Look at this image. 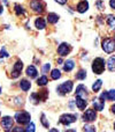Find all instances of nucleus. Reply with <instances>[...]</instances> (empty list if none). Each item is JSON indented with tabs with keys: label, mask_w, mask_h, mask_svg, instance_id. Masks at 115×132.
Listing matches in <instances>:
<instances>
[{
	"label": "nucleus",
	"mask_w": 115,
	"mask_h": 132,
	"mask_svg": "<svg viewBox=\"0 0 115 132\" xmlns=\"http://www.w3.org/2000/svg\"><path fill=\"white\" fill-rule=\"evenodd\" d=\"M14 119L16 121V123L17 124H21V125H23V124H28L30 122V119H31V116H30L29 112L27 111H18L15 114V116H14Z\"/></svg>",
	"instance_id": "5"
},
{
	"label": "nucleus",
	"mask_w": 115,
	"mask_h": 132,
	"mask_svg": "<svg viewBox=\"0 0 115 132\" xmlns=\"http://www.w3.org/2000/svg\"><path fill=\"white\" fill-rule=\"evenodd\" d=\"M61 71L60 70H58V68H54V70H52L51 71V78H52L53 80H58V79H60L61 78Z\"/></svg>",
	"instance_id": "23"
},
{
	"label": "nucleus",
	"mask_w": 115,
	"mask_h": 132,
	"mask_svg": "<svg viewBox=\"0 0 115 132\" xmlns=\"http://www.w3.org/2000/svg\"><path fill=\"white\" fill-rule=\"evenodd\" d=\"M47 94H48V90H41L40 93H34L31 94L30 98L34 103H38L40 101H45L47 98Z\"/></svg>",
	"instance_id": "7"
},
{
	"label": "nucleus",
	"mask_w": 115,
	"mask_h": 132,
	"mask_svg": "<svg viewBox=\"0 0 115 132\" xmlns=\"http://www.w3.org/2000/svg\"><path fill=\"white\" fill-rule=\"evenodd\" d=\"M48 82V78L46 77L45 74L41 75L40 78H38V80H37V85L38 86H45V85H47Z\"/></svg>",
	"instance_id": "24"
},
{
	"label": "nucleus",
	"mask_w": 115,
	"mask_h": 132,
	"mask_svg": "<svg viewBox=\"0 0 115 132\" xmlns=\"http://www.w3.org/2000/svg\"><path fill=\"white\" fill-rule=\"evenodd\" d=\"M0 94H1V88H0Z\"/></svg>",
	"instance_id": "45"
},
{
	"label": "nucleus",
	"mask_w": 115,
	"mask_h": 132,
	"mask_svg": "<svg viewBox=\"0 0 115 132\" xmlns=\"http://www.w3.org/2000/svg\"><path fill=\"white\" fill-rule=\"evenodd\" d=\"M2 1H4L5 5H8V1H7V0H2Z\"/></svg>",
	"instance_id": "44"
},
{
	"label": "nucleus",
	"mask_w": 115,
	"mask_h": 132,
	"mask_svg": "<svg viewBox=\"0 0 115 132\" xmlns=\"http://www.w3.org/2000/svg\"><path fill=\"white\" fill-rule=\"evenodd\" d=\"M89 9V2L86 1V0H83V1H79L78 4H77L76 6V11L78 12V13H85L86 11Z\"/></svg>",
	"instance_id": "13"
},
{
	"label": "nucleus",
	"mask_w": 115,
	"mask_h": 132,
	"mask_svg": "<svg viewBox=\"0 0 115 132\" xmlns=\"http://www.w3.org/2000/svg\"><path fill=\"white\" fill-rule=\"evenodd\" d=\"M75 103H76L77 108H78L79 110H84L85 109V107L88 105V100L82 98V97H77L76 96V101H75Z\"/></svg>",
	"instance_id": "16"
},
{
	"label": "nucleus",
	"mask_w": 115,
	"mask_h": 132,
	"mask_svg": "<svg viewBox=\"0 0 115 132\" xmlns=\"http://www.w3.org/2000/svg\"><path fill=\"white\" fill-rule=\"evenodd\" d=\"M48 132H59V130H58V129H51Z\"/></svg>",
	"instance_id": "41"
},
{
	"label": "nucleus",
	"mask_w": 115,
	"mask_h": 132,
	"mask_svg": "<svg viewBox=\"0 0 115 132\" xmlns=\"http://www.w3.org/2000/svg\"><path fill=\"white\" fill-rule=\"evenodd\" d=\"M107 24H108L113 30H115V16L114 15L107 16Z\"/></svg>",
	"instance_id": "25"
},
{
	"label": "nucleus",
	"mask_w": 115,
	"mask_h": 132,
	"mask_svg": "<svg viewBox=\"0 0 115 132\" xmlns=\"http://www.w3.org/2000/svg\"><path fill=\"white\" fill-rule=\"evenodd\" d=\"M66 132H76V130H74V129H68V130H66Z\"/></svg>",
	"instance_id": "40"
},
{
	"label": "nucleus",
	"mask_w": 115,
	"mask_h": 132,
	"mask_svg": "<svg viewBox=\"0 0 115 132\" xmlns=\"http://www.w3.org/2000/svg\"><path fill=\"white\" fill-rule=\"evenodd\" d=\"M25 73H27V75L30 78V79L37 78V75H38V71H37V68L35 67L34 65H29V66H28Z\"/></svg>",
	"instance_id": "14"
},
{
	"label": "nucleus",
	"mask_w": 115,
	"mask_h": 132,
	"mask_svg": "<svg viewBox=\"0 0 115 132\" xmlns=\"http://www.w3.org/2000/svg\"><path fill=\"white\" fill-rule=\"evenodd\" d=\"M99 98H100L101 101H104V102H105L106 100H108V93H107V92H104V93H102L101 95L99 96Z\"/></svg>",
	"instance_id": "36"
},
{
	"label": "nucleus",
	"mask_w": 115,
	"mask_h": 132,
	"mask_svg": "<svg viewBox=\"0 0 115 132\" xmlns=\"http://www.w3.org/2000/svg\"><path fill=\"white\" fill-rule=\"evenodd\" d=\"M58 63H59V64H62V63H63V60L61 59V58H59V59H58Z\"/></svg>",
	"instance_id": "43"
},
{
	"label": "nucleus",
	"mask_w": 115,
	"mask_h": 132,
	"mask_svg": "<svg viewBox=\"0 0 115 132\" xmlns=\"http://www.w3.org/2000/svg\"><path fill=\"white\" fill-rule=\"evenodd\" d=\"M23 68V63L22 60H16V63L13 65V70H12V78L13 79H16L21 75V72H22Z\"/></svg>",
	"instance_id": "9"
},
{
	"label": "nucleus",
	"mask_w": 115,
	"mask_h": 132,
	"mask_svg": "<svg viewBox=\"0 0 115 132\" xmlns=\"http://www.w3.org/2000/svg\"><path fill=\"white\" fill-rule=\"evenodd\" d=\"M51 70V64L50 63H46V64H44L43 66V68H41V71H43V73H48V71Z\"/></svg>",
	"instance_id": "34"
},
{
	"label": "nucleus",
	"mask_w": 115,
	"mask_h": 132,
	"mask_svg": "<svg viewBox=\"0 0 115 132\" xmlns=\"http://www.w3.org/2000/svg\"><path fill=\"white\" fill-rule=\"evenodd\" d=\"M70 51H71V45L68 43H61L58 48V53L61 57H66L70 53Z\"/></svg>",
	"instance_id": "10"
},
{
	"label": "nucleus",
	"mask_w": 115,
	"mask_h": 132,
	"mask_svg": "<svg viewBox=\"0 0 115 132\" xmlns=\"http://www.w3.org/2000/svg\"><path fill=\"white\" fill-rule=\"evenodd\" d=\"M76 121H77V116L74 115V114H65L60 117V119H59V122H60L61 124H63V125H66V126L75 123Z\"/></svg>",
	"instance_id": "6"
},
{
	"label": "nucleus",
	"mask_w": 115,
	"mask_h": 132,
	"mask_svg": "<svg viewBox=\"0 0 115 132\" xmlns=\"http://www.w3.org/2000/svg\"><path fill=\"white\" fill-rule=\"evenodd\" d=\"M101 86H102V81L101 80H97V81L92 85V90L95 92V93L96 92H99V89L101 88Z\"/></svg>",
	"instance_id": "27"
},
{
	"label": "nucleus",
	"mask_w": 115,
	"mask_h": 132,
	"mask_svg": "<svg viewBox=\"0 0 115 132\" xmlns=\"http://www.w3.org/2000/svg\"><path fill=\"white\" fill-rule=\"evenodd\" d=\"M93 107H95V110L101 111L105 107V103H104V101H101L100 98H98V100L96 98V100H93Z\"/></svg>",
	"instance_id": "19"
},
{
	"label": "nucleus",
	"mask_w": 115,
	"mask_h": 132,
	"mask_svg": "<svg viewBox=\"0 0 115 132\" xmlns=\"http://www.w3.org/2000/svg\"><path fill=\"white\" fill-rule=\"evenodd\" d=\"M20 87L23 92H28L30 89V87H31V82L28 81L27 79H22L20 81Z\"/></svg>",
	"instance_id": "20"
},
{
	"label": "nucleus",
	"mask_w": 115,
	"mask_h": 132,
	"mask_svg": "<svg viewBox=\"0 0 115 132\" xmlns=\"http://www.w3.org/2000/svg\"><path fill=\"white\" fill-rule=\"evenodd\" d=\"M36 131V125L32 122H29L27 124V128H25V132H35Z\"/></svg>",
	"instance_id": "28"
},
{
	"label": "nucleus",
	"mask_w": 115,
	"mask_h": 132,
	"mask_svg": "<svg viewBox=\"0 0 115 132\" xmlns=\"http://www.w3.org/2000/svg\"><path fill=\"white\" fill-rule=\"evenodd\" d=\"M40 122H41V124H43V126L44 128H46V129H48V126H50V123H48V121L46 119V116L44 114H41V117H40Z\"/></svg>",
	"instance_id": "29"
},
{
	"label": "nucleus",
	"mask_w": 115,
	"mask_h": 132,
	"mask_svg": "<svg viewBox=\"0 0 115 132\" xmlns=\"http://www.w3.org/2000/svg\"><path fill=\"white\" fill-rule=\"evenodd\" d=\"M75 95L77 97H82L88 100V90H86V87L83 86V85H78L76 88V92H75Z\"/></svg>",
	"instance_id": "12"
},
{
	"label": "nucleus",
	"mask_w": 115,
	"mask_h": 132,
	"mask_svg": "<svg viewBox=\"0 0 115 132\" xmlns=\"http://www.w3.org/2000/svg\"><path fill=\"white\" fill-rule=\"evenodd\" d=\"M111 111H112V112H113V114L115 115V104H113V105H112V107H111Z\"/></svg>",
	"instance_id": "39"
},
{
	"label": "nucleus",
	"mask_w": 115,
	"mask_h": 132,
	"mask_svg": "<svg viewBox=\"0 0 115 132\" xmlns=\"http://www.w3.org/2000/svg\"><path fill=\"white\" fill-rule=\"evenodd\" d=\"M59 18H60V16H59L57 13H48L46 21H47L50 24H55V23L59 21Z\"/></svg>",
	"instance_id": "17"
},
{
	"label": "nucleus",
	"mask_w": 115,
	"mask_h": 132,
	"mask_svg": "<svg viewBox=\"0 0 115 132\" xmlns=\"http://www.w3.org/2000/svg\"><path fill=\"white\" fill-rule=\"evenodd\" d=\"M13 124H14V119L12 118V117H9V116L2 117L1 126H2V129H4L5 131H7V130H9V129L13 128Z\"/></svg>",
	"instance_id": "11"
},
{
	"label": "nucleus",
	"mask_w": 115,
	"mask_h": 132,
	"mask_svg": "<svg viewBox=\"0 0 115 132\" xmlns=\"http://www.w3.org/2000/svg\"><path fill=\"white\" fill-rule=\"evenodd\" d=\"M14 12L17 16H21V15H24L25 14V9L23 8V6H21L20 4H15L14 6Z\"/></svg>",
	"instance_id": "21"
},
{
	"label": "nucleus",
	"mask_w": 115,
	"mask_h": 132,
	"mask_svg": "<svg viewBox=\"0 0 115 132\" xmlns=\"http://www.w3.org/2000/svg\"><path fill=\"white\" fill-rule=\"evenodd\" d=\"M74 67H75V62L72 59H68L63 64V71L65 72H70V71L74 70Z\"/></svg>",
	"instance_id": "18"
},
{
	"label": "nucleus",
	"mask_w": 115,
	"mask_h": 132,
	"mask_svg": "<svg viewBox=\"0 0 115 132\" xmlns=\"http://www.w3.org/2000/svg\"><path fill=\"white\" fill-rule=\"evenodd\" d=\"M0 115H1V114H0Z\"/></svg>",
	"instance_id": "47"
},
{
	"label": "nucleus",
	"mask_w": 115,
	"mask_h": 132,
	"mask_svg": "<svg viewBox=\"0 0 115 132\" xmlns=\"http://www.w3.org/2000/svg\"><path fill=\"white\" fill-rule=\"evenodd\" d=\"M91 68H92L95 74H101V73H104L105 68H106V62H105L104 58L97 57V58H95V60L92 62Z\"/></svg>",
	"instance_id": "1"
},
{
	"label": "nucleus",
	"mask_w": 115,
	"mask_h": 132,
	"mask_svg": "<svg viewBox=\"0 0 115 132\" xmlns=\"http://www.w3.org/2000/svg\"><path fill=\"white\" fill-rule=\"evenodd\" d=\"M114 128H115V122H114Z\"/></svg>",
	"instance_id": "46"
},
{
	"label": "nucleus",
	"mask_w": 115,
	"mask_h": 132,
	"mask_svg": "<svg viewBox=\"0 0 115 132\" xmlns=\"http://www.w3.org/2000/svg\"><path fill=\"white\" fill-rule=\"evenodd\" d=\"M2 12H4V7L0 5V14H2Z\"/></svg>",
	"instance_id": "42"
},
{
	"label": "nucleus",
	"mask_w": 115,
	"mask_h": 132,
	"mask_svg": "<svg viewBox=\"0 0 115 132\" xmlns=\"http://www.w3.org/2000/svg\"><path fill=\"white\" fill-rule=\"evenodd\" d=\"M55 2H58L59 5H65V4H67V1L68 0H54Z\"/></svg>",
	"instance_id": "37"
},
{
	"label": "nucleus",
	"mask_w": 115,
	"mask_h": 132,
	"mask_svg": "<svg viewBox=\"0 0 115 132\" xmlns=\"http://www.w3.org/2000/svg\"><path fill=\"white\" fill-rule=\"evenodd\" d=\"M107 66H108V70L111 71V72L115 71V56L109 57L108 62H107Z\"/></svg>",
	"instance_id": "22"
},
{
	"label": "nucleus",
	"mask_w": 115,
	"mask_h": 132,
	"mask_svg": "<svg viewBox=\"0 0 115 132\" xmlns=\"http://www.w3.org/2000/svg\"><path fill=\"white\" fill-rule=\"evenodd\" d=\"M109 6L112 9H115V0H109Z\"/></svg>",
	"instance_id": "38"
},
{
	"label": "nucleus",
	"mask_w": 115,
	"mask_h": 132,
	"mask_svg": "<svg viewBox=\"0 0 115 132\" xmlns=\"http://www.w3.org/2000/svg\"><path fill=\"white\" fill-rule=\"evenodd\" d=\"M101 48L106 53H112L115 51V38L107 37L104 38L101 42Z\"/></svg>",
	"instance_id": "2"
},
{
	"label": "nucleus",
	"mask_w": 115,
	"mask_h": 132,
	"mask_svg": "<svg viewBox=\"0 0 115 132\" xmlns=\"http://www.w3.org/2000/svg\"><path fill=\"white\" fill-rule=\"evenodd\" d=\"M72 87H74L72 81L68 80V81H65L61 85H59L57 87V92L60 94V95H67V94H69L70 92L72 90Z\"/></svg>",
	"instance_id": "3"
},
{
	"label": "nucleus",
	"mask_w": 115,
	"mask_h": 132,
	"mask_svg": "<svg viewBox=\"0 0 115 132\" xmlns=\"http://www.w3.org/2000/svg\"><path fill=\"white\" fill-rule=\"evenodd\" d=\"M82 118H83L84 122H89V123L95 122L96 118H97V112L93 109H86L85 112L83 114V116H82Z\"/></svg>",
	"instance_id": "8"
},
{
	"label": "nucleus",
	"mask_w": 115,
	"mask_h": 132,
	"mask_svg": "<svg viewBox=\"0 0 115 132\" xmlns=\"http://www.w3.org/2000/svg\"><path fill=\"white\" fill-rule=\"evenodd\" d=\"M75 78H76L77 80H84L86 78V71L85 70H79L78 72L76 73Z\"/></svg>",
	"instance_id": "26"
},
{
	"label": "nucleus",
	"mask_w": 115,
	"mask_h": 132,
	"mask_svg": "<svg viewBox=\"0 0 115 132\" xmlns=\"http://www.w3.org/2000/svg\"><path fill=\"white\" fill-rule=\"evenodd\" d=\"M83 130H84V132H97V129L93 125H85L83 128Z\"/></svg>",
	"instance_id": "30"
},
{
	"label": "nucleus",
	"mask_w": 115,
	"mask_h": 132,
	"mask_svg": "<svg viewBox=\"0 0 115 132\" xmlns=\"http://www.w3.org/2000/svg\"><path fill=\"white\" fill-rule=\"evenodd\" d=\"M107 93H108V100L115 101V89H111V90H108Z\"/></svg>",
	"instance_id": "33"
},
{
	"label": "nucleus",
	"mask_w": 115,
	"mask_h": 132,
	"mask_svg": "<svg viewBox=\"0 0 115 132\" xmlns=\"http://www.w3.org/2000/svg\"><path fill=\"white\" fill-rule=\"evenodd\" d=\"M29 6L31 11L37 14H41L45 11V2L43 0H31L29 2Z\"/></svg>",
	"instance_id": "4"
},
{
	"label": "nucleus",
	"mask_w": 115,
	"mask_h": 132,
	"mask_svg": "<svg viewBox=\"0 0 115 132\" xmlns=\"http://www.w3.org/2000/svg\"><path fill=\"white\" fill-rule=\"evenodd\" d=\"M35 27L38 30H43L46 28V20H44L43 18H37L35 20Z\"/></svg>",
	"instance_id": "15"
},
{
	"label": "nucleus",
	"mask_w": 115,
	"mask_h": 132,
	"mask_svg": "<svg viewBox=\"0 0 115 132\" xmlns=\"http://www.w3.org/2000/svg\"><path fill=\"white\" fill-rule=\"evenodd\" d=\"M5 132H25V129L21 128V126H16L14 129H9V130L5 131Z\"/></svg>",
	"instance_id": "32"
},
{
	"label": "nucleus",
	"mask_w": 115,
	"mask_h": 132,
	"mask_svg": "<svg viewBox=\"0 0 115 132\" xmlns=\"http://www.w3.org/2000/svg\"><path fill=\"white\" fill-rule=\"evenodd\" d=\"M96 6H97L98 9H100V11L105 9V4H104V1H101V0H98V1L96 2Z\"/></svg>",
	"instance_id": "35"
},
{
	"label": "nucleus",
	"mask_w": 115,
	"mask_h": 132,
	"mask_svg": "<svg viewBox=\"0 0 115 132\" xmlns=\"http://www.w3.org/2000/svg\"><path fill=\"white\" fill-rule=\"evenodd\" d=\"M0 57H1V58H7V57H9V53L6 51V48H5V46H2V48L0 49Z\"/></svg>",
	"instance_id": "31"
}]
</instances>
